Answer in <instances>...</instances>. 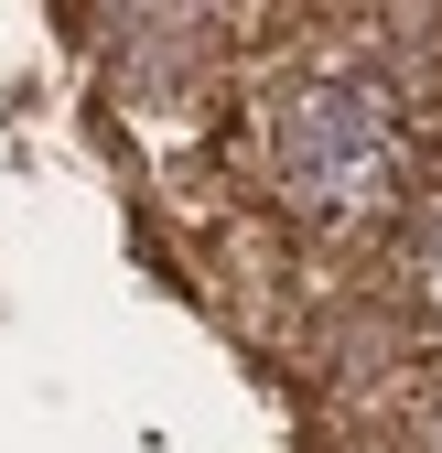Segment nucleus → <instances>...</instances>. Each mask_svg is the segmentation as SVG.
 <instances>
[{
    "label": "nucleus",
    "instance_id": "nucleus-2",
    "mask_svg": "<svg viewBox=\"0 0 442 453\" xmlns=\"http://www.w3.org/2000/svg\"><path fill=\"white\" fill-rule=\"evenodd\" d=\"M410 303L442 324V195H421V216H410Z\"/></svg>",
    "mask_w": 442,
    "mask_h": 453
},
{
    "label": "nucleus",
    "instance_id": "nucleus-3",
    "mask_svg": "<svg viewBox=\"0 0 442 453\" xmlns=\"http://www.w3.org/2000/svg\"><path fill=\"white\" fill-rule=\"evenodd\" d=\"M400 453H442V388H431V400L400 421Z\"/></svg>",
    "mask_w": 442,
    "mask_h": 453
},
{
    "label": "nucleus",
    "instance_id": "nucleus-1",
    "mask_svg": "<svg viewBox=\"0 0 442 453\" xmlns=\"http://www.w3.org/2000/svg\"><path fill=\"white\" fill-rule=\"evenodd\" d=\"M259 130H270V184H281L292 216H313V226L400 216V195H410V108H400V87L377 65L335 54V65L281 76Z\"/></svg>",
    "mask_w": 442,
    "mask_h": 453
}]
</instances>
